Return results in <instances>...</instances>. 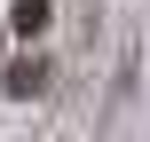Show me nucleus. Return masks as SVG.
<instances>
[{
	"label": "nucleus",
	"mask_w": 150,
	"mask_h": 142,
	"mask_svg": "<svg viewBox=\"0 0 150 142\" xmlns=\"http://www.w3.org/2000/svg\"><path fill=\"white\" fill-rule=\"evenodd\" d=\"M8 87H16V95H40V87H47V63H8Z\"/></svg>",
	"instance_id": "f257e3e1"
},
{
	"label": "nucleus",
	"mask_w": 150,
	"mask_h": 142,
	"mask_svg": "<svg viewBox=\"0 0 150 142\" xmlns=\"http://www.w3.org/2000/svg\"><path fill=\"white\" fill-rule=\"evenodd\" d=\"M47 24V0H16V32H40Z\"/></svg>",
	"instance_id": "f03ea898"
}]
</instances>
